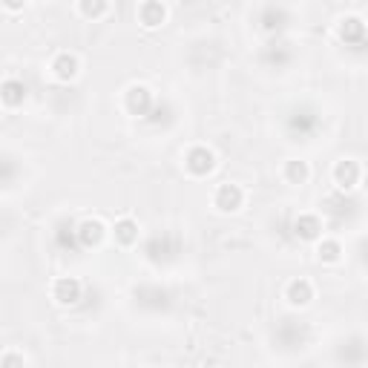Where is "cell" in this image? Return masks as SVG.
I'll list each match as a JSON object with an SVG mask.
<instances>
[{
  "label": "cell",
  "instance_id": "5bb4252c",
  "mask_svg": "<svg viewBox=\"0 0 368 368\" xmlns=\"http://www.w3.org/2000/svg\"><path fill=\"white\" fill-rule=\"evenodd\" d=\"M317 256H320V262H328V265L340 262V256H343L340 242H336V239H322V242L317 244Z\"/></svg>",
  "mask_w": 368,
  "mask_h": 368
},
{
  "label": "cell",
  "instance_id": "30bf717a",
  "mask_svg": "<svg viewBox=\"0 0 368 368\" xmlns=\"http://www.w3.org/2000/svg\"><path fill=\"white\" fill-rule=\"evenodd\" d=\"M23 98H26V86L20 84V81H15V78H9V81H4L0 84V101H4L6 107H20L23 104Z\"/></svg>",
  "mask_w": 368,
  "mask_h": 368
},
{
  "label": "cell",
  "instance_id": "6da1fadb",
  "mask_svg": "<svg viewBox=\"0 0 368 368\" xmlns=\"http://www.w3.org/2000/svg\"><path fill=\"white\" fill-rule=\"evenodd\" d=\"M84 294V285L75 280V276H60V280H55L52 285V299L58 305H75Z\"/></svg>",
  "mask_w": 368,
  "mask_h": 368
},
{
  "label": "cell",
  "instance_id": "8fae6325",
  "mask_svg": "<svg viewBox=\"0 0 368 368\" xmlns=\"http://www.w3.org/2000/svg\"><path fill=\"white\" fill-rule=\"evenodd\" d=\"M104 225L98 222V219H86V222H81L78 225V239H81V244L84 248H92V244H98L101 239H104Z\"/></svg>",
  "mask_w": 368,
  "mask_h": 368
},
{
  "label": "cell",
  "instance_id": "52a82bcc",
  "mask_svg": "<svg viewBox=\"0 0 368 368\" xmlns=\"http://www.w3.org/2000/svg\"><path fill=\"white\" fill-rule=\"evenodd\" d=\"M294 230H296V236L305 239V242H317V239L322 236V222L314 216V213H305V216H299V219L294 222Z\"/></svg>",
  "mask_w": 368,
  "mask_h": 368
},
{
  "label": "cell",
  "instance_id": "9c48e42d",
  "mask_svg": "<svg viewBox=\"0 0 368 368\" xmlns=\"http://www.w3.org/2000/svg\"><path fill=\"white\" fill-rule=\"evenodd\" d=\"M285 299H288L291 305H308V302L314 299V285H311L308 280H294V282H288V288H285Z\"/></svg>",
  "mask_w": 368,
  "mask_h": 368
},
{
  "label": "cell",
  "instance_id": "8992f818",
  "mask_svg": "<svg viewBox=\"0 0 368 368\" xmlns=\"http://www.w3.org/2000/svg\"><path fill=\"white\" fill-rule=\"evenodd\" d=\"M78 70H81V64H78V58L75 55H70V52H60L55 60H52V75L58 78V81H72V78H78Z\"/></svg>",
  "mask_w": 368,
  "mask_h": 368
},
{
  "label": "cell",
  "instance_id": "4fadbf2b",
  "mask_svg": "<svg viewBox=\"0 0 368 368\" xmlns=\"http://www.w3.org/2000/svg\"><path fill=\"white\" fill-rule=\"evenodd\" d=\"M362 32H365V26H362V18H346L340 23V38L346 44H362Z\"/></svg>",
  "mask_w": 368,
  "mask_h": 368
},
{
  "label": "cell",
  "instance_id": "ba28073f",
  "mask_svg": "<svg viewBox=\"0 0 368 368\" xmlns=\"http://www.w3.org/2000/svg\"><path fill=\"white\" fill-rule=\"evenodd\" d=\"M334 181L340 184L343 190H351L360 184V164L357 162H340L334 167Z\"/></svg>",
  "mask_w": 368,
  "mask_h": 368
},
{
  "label": "cell",
  "instance_id": "e0dca14e",
  "mask_svg": "<svg viewBox=\"0 0 368 368\" xmlns=\"http://www.w3.org/2000/svg\"><path fill=\"white\" fill-rule=\"evenodd\" d=\"M23 362H29V357H23V354H4L0 357V365H23Z\"/></svg>",
  "mask_w": 368,
  "mask_h": 368
},
{
  "label": "cell",
  "instance_id": "9a60e30c",
  "mask_svg": "<svg viewBox=\"0 0 368 368\" xmlns=\"http://www.w3.org/2000/svg\"><path fill=\"white\" fill-rule=\"evenodd\" d=\"M282 173H285L288 184H305L311 178V170H308V164H305V162H288Z\"/></svg>",
  "mask_w": 368,
  "mask_h": 368
},
{
  "label": "cell",
  "instance_id": "2e32d148",
  "mask_svg": "<svg viewBox=\"0 0 368 368\" xmlns=\"http://www.w3.org/2000/svg\"><path fill=\"white\" fill-rule=\"evenodd\" d=\"M78 9L84 18H92V20H98L107 15L110 9V0H78Z\"/></svg>",
  "mask_w": 368,
  "mask_h": 368
},
{
  "label": "cell",
  "instance_id": "ac0fdd59",
  "mask_svg": "<svg viewBox=\"0 0 368 368\" xmlns=\"http://www.w3.org/2000/svg\"><path fill=\"white\" fill-rule=\"evenodd\" d=\"M4 6H6L9 12H20V9L26 6V0H4Z\"/></svg>",
  "mask_w": 368,
  "mask_h": 368
},
{
  "label": "cell",
  "instance_id": "7a4b0ae2",
  "mask_svg": "<svg viewBox=\"0 0 368 368\" xmlns=\"http://www.w3.org/2000/svg\"><path fill=\"white\" fill-rule=\"evenodd\" d=\"M244 202V190L239 184H219L216 196H213V204H216L222 213H236Z\"/></svg>",
  "mask_w": 368,
  "mask_h": 368
},
{
  "label": "cell",
  "instance_id": "7c38bea8",
  "mask_svg": "<svg viewBox=\"0 0 368 368\" xmlns=\"http://www.w3.org/2000/svg\"><path fill=\"white\" fill-rule=\"evenodd\" d=\"M112 233H115V242L124 244V248H130V244L138 242V225H136V219H130V216L118 219L115 228H112Z\"/></svg>",
  "mask_w": 368,
  "mask_h": 368
},
{
  "label": "cell",
  "instance_id": "5b68a950",
  "mask_svg": "<svg viewBox=\"0 0 368 368\" xmlns=\"http://www.w3.org/2000/svg\"><path fill=\"white\" fill-rule=\"evenodd\" d=\"M138 20L147 26V29H159L164 20H167V9L162 0H144L138 6Z\"/></svg>",
  "mask_w": 368,
  "mask_h": 368
},
{
  "label": "cell",
  "instance_id": "3957f363",
  "mask_svg": "<svg viewBox=\"0 0 368 368\" xmlns=\"http://www.w3.org/2000/svg\"><path fill=\"white\" fill-rule=\"evenodd\" d=\"M184 167H188L193 176H207L213 167H216V156L207 150V147H193L184 159Z\"/></svg>",
  "mask_w": 368,
  "mask_h": 368
},
{
  "label": "cell",
  "instance_id": "277c9868",
  "mask_svg": "<svg viewBox=\"0 0 368 368\" xmlns=\"http://www.w3.org/2000/svg\"><path fill=\"white\" fill-rule=\"evenodd\" d=\"M124 107H127V112H130V115H144V112L152 107V96H150V89H147V86H141V84L130 86V89H127V96H124Z\"/></svg>",
  "mask_w": 368,
  "mask_h": 368
}]
</instances>
